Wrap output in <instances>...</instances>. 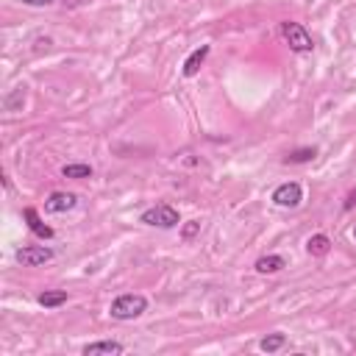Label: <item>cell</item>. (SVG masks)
I'll return each mask as SVG.
<instances>
[{
    "label": "cell",
    "mask_w": 356,
    "mask_h": 356,
    "mask_svg": "<svg viewBox=\"0 0 356 356\" xmlns=\"http://www.w3.org/2000/svg\"><path fill=\"white\" fill-rule=\"evenodd\" d=\"M145 309H147L145 295H134V292H128V295H120V298L111 303L108 312H111L114 320H136V317L145 314Z\"/></svg>",
    "instance_id": "cell-1"
},
{
    "label": "cell",
    "mask_w": 356,
    "mask_h": 356,
    "mask_svg": "<svg viewBox=\"0 0 356 356\" xmlns=\"http://www.w3.org/2000/svg\"><path fill=\"white\" fill-rule=\"evenodd\" d=\"M281 36H284V42L295 50V53H309L312 47H314V42H312V36H309V31L300 25V22H281Z\"/></svg>",
    "instance_id": "cell-2"
},
{
    "label": "cell",
    "mask_w": 356,
    "mask_h": 356,
    "mask_svg": "<svg viewBox=\"0 0 356 356\" xmlns=\"http://www.w3.org/2000/svg\"><path fill=\"white\" fill-rule=\"evenodd\" d=\"M142 222L145 225H156V228H175L178 225V211L170 203H159V206L142 211Z\"/></svg>",
    "instance_id": "cell-3"
},
{
    "label": "cell",
    "mask_w": 356,
    "mask_h": 356,
    "mask_svg": "<svg viewBox=\"0 0 356 356\" xmlns=\"http://www.w3.org/2000/svg\"><path fill=\"white\" fill-rule=\"evenodd\" d=\"M300 200H303V189L295 181H286V184L275 186V192H273V203L284 206V209H295V206H300Z\"/></svg>",
    "instance_id": "cell-4"
},
{
    "label": "cell",
    "mask_w": 356,
    "mask_h": 356,
    "mask_svg": "<svg viewBox=\"0 0 356 356\" xmlns=\"http://www.w3.org/2000/svg\"><path fill=\"white\" fill-rule=\"evenodd\" d=\"M50 259H53V250L44 248V245H28V248L17 250V261L25 264V267H39V264H44Z\"/></svg>",
    "instance_id": "cell-5"
},
{
    "label": "cell",
    "mask_w": 356,
    "mask_h": 356,
    "mask_svg": "<svg viewBox=\"0 0 356 356\" xmlns=\"http://www.w3.org/2000/svg\"><path fill=\"white\" fill-rule=\"evenodd\" d=\"M75 203H78V197H75L72 192H53V195L44 200V209H47L50 214H61V211L75 209Z\"/></svg>",
    "instance_id": "cell-6"
},
{
    "label": "cell",
    "mask_w": 356,
    "mask_h": 356,
    "mask_svg": "<svg viewBox=\"0 0 356 356\" xmlns=\"http://www.w3.org/2000/svg\"><path fill=\"white\" fill-rule=\"evenodd\" d=\"M209 50H211L209 44H200L197 50H192V53H189V58L184 61V75H186V78H195V75L200 72V67H203V61H206Z\"/></svg>",
    "instance_id": "cell-7"
},
{
    "label": "cell",
    "mask_w": 356,
    "mask_h": 356,
    "mask_svg": "<svg viewBox=\"0 0 356 356\" xmlns=\"http://www.w3.org/2000/svg\"><path fill=\"white\" fill-rule=\"evenodd\" d=\"M22 217L28 220V228H31V231H33L39 239H50V236H53V228H50V225H44V222L39 220L36 209H31V206H28V209L22 211Z\"/></svg>",
    "instance_id": "cell-8"
},
{
    "label": "cell",
    "mask_w": 356,
    "mask_h": 356,
    "mask_svg": "<svg viewBox=\"0 0 356 356\" xmlns=\"http://www.w3.org/2000/svg\"><path fill=\"white\" fill-rule=\"evenodd\" d=\"M125 348L120 345V342H114V339H103V342H92V345H86L83 348V356H100V353H106V356H111V353H122Z\"/></svg>",
    "instance_id": "cell-9"
},
{
    "label": "cell",
    "mask_w": 356,
    "mask_h": 356,
    "mask_svg": "<svg viewBox=\"0 0 356 356\" xmlns=\"http://www.w3.org/2000/svg\"><path fill=\"white\" fill-rule=\"evenodd\" d=\"M306 250H309L312 256H325V253L331 250V239H328L325 234H314V236H309Z\"/></svg>",
    "instance_id": "cell-10"
},
{
    "label": "cell",
    "mask_w": 356,
    "mask_h": 356,
    "mask_svg": "<svg viewBox=\"0 0 356 356\" xmlns=\"http://www.w3.org/2000/svg\"><path fill=\"white\" fill-rule=\"evenodd\" d=\"M39 303H42L44 309H56V306L67 303V292H64V289H47V292L39 295Z\"/></svg>",
    "instance_id": "cell-11"
},
{
    "label": "cell",
    "mask_w": 356,
    "mask_h": 356,
    "mask_svg": "<svg viewBox=\"0 0 356 356\" xmlns=\"http://www.w3.org/2000/svg\"><path fill=\"white\" fill-rule=\"evenodd\" d=\"M281 267H284V259H281V256H275V253L261 256V259L256 261V270H259V273H278Z\"/></svg>",
    "instance_id": "cell-12"
},
{
    "label": "cell",
    "mask_w": 356,
    "mask_h": 356,
    "mask_svg": "<svg viewBox=\"0 0 356 356\" xmlns=\"http://www.w3.org/2000/svg\"><path fill=\"white\" fill-rule=\"evenodd\" d=\"M64 178H92V167L89 164H64Z\"/></svg>",
    "instance_id": "cell-13"
},
{
    "label": "cell",
    "mask_w": 356,
    "mask_h": 356,
    "mask_svg": "<svg viewBox=\"0 0 356 356\" xmlns=\"http://www.w3.org/2000/svg\"><path fill=\"white\" fill-rule=\"evenodd\" d=\"M314 156H317V150H314V147H300V150L289 153L284 161H286V164H303V161H312Z\"/></svg>",
    "instance_id": "cell-14"
},
{
    "label": "cell",
    "mask_w": 356,
    "mask_h": 356,
    "mask_svg": "<svg viewBox=\"0 0 356 356\" xmlns=\"http://www.w3.org/2000/svg\"><path fill=\"white\" fill-rule=\"evenodd\" d=\"M281 345H284V334H270V337H264V339H261V350H267V353L278 350Z\"/></svg>",
    "instance_id": "cell-15"
},
{
    "label": "cell",
    "mask_w": 356,
    "mask_h": 356,
    "mask_svg": "<svg viewBox=\"0 0 356 356\" xmlns=\"http://www.w3.org/2000/svg\"><path fill=\"white\" fill-rule=\"evenodd\" d=\"M197 234H200V222H197V220H189V222L181 228V236H184L186 242H189V239H195Z\"/></svg>",
    "instance_id": "cell-16"
},
{
    "label": "cell",
    "mask_w": 356,
    "mask_h": 356,
    "mask_svg": "<svg viewBox=\"0 0 356 356\" xmlns=\"http://www.w3.org/2000/svg\"><path fill=\"white\" fill-rule=\"evenodd\" d=\"M25 6H50V3H56V0H22Z\"/></svg>",
    "instance_id": "cell-17"
},
{
    "label": "cell",
    "mask_w": 356,
    "mask_h": 356,
    "mask_svg": "<svg viewBox=\"0 0 356 356\" xmlns=\"http://www.w3.org/2000/svg\"><path fill=\"white\" fill-rule=\"evenodd\" d=\"M353 203H356V192H350V197H348V200H345V209H350V206H353Z\"/></svg>",
    "instance_id": "cell-18"
},
{
    "label": "cell",
    "mask_w": 356,
    "mask_h": 356,
    "mask_svg": "<svg viewBox=\"0 0 356 356\" xmlns=\"http://www.w3.org/2000/svg\"><path fill=\"white\" fill-rule=\"evenodd\" d=\"M353 236H356V225H353Z\"/></svg>",
    "instance_id": "cell-19"
}]
</instances>
